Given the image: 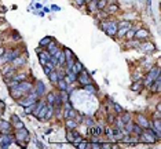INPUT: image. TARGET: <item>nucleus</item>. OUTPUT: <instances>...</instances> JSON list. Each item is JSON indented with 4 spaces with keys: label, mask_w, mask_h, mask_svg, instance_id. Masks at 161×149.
I'll list each match as a JSON object with an SVG mask.
<instances>
[{
    "label": "nucleus",
    "mask_w": 161,
    "mask_h": 149,
    "mask_svg": "<svg viewBox=\"0 0 161 149\" xmlns=\"http://www.w3.org/2000/svg\"><path fill=\"white\" fill-rule=\"evenodd\" d=\"M18 55H21V48H11L9 51H4V54L0 57V66H3L6 63H11L14 58H17Z\"/></svg>",
    "instance_id": "1"
},
{
    "label": "nucleus",
    "mask_w": 161,
    "mask_h": 149,
    "mask_svg": "<svg viewBox=\"0 0 161 149\" xmlns=\"http://www.w3.org/2000/svg\"><path fill=\"white\" fill-rule=\"evenodd\" d=\"M139 141H142L145 144H154L156 141H158V137L153 131V128H143L142 134L139 135Z\"/></svg>",
    "instance_id": "2"
},
{
    "label": "nucleus",
    "mask_w": 161,
    "mask_h": 149,
    "mask_svg": "<svg viewBox=\"0 0 161 149\" xmlns=\"http://www.w3.org/2000/svg\"><path fill=\"white\" fill-rule=\"evenodd\" d=\"M158 76H160V68H158V66H156V68H152L148 72V75L145 76V79L142 80L143 81V86L149 87L153 83V81L156 80V77H158Z\"/></svg>",
    "instance_id": "3"
},
{
    "label": "nucleus",
    "mask_w": 161,
    "mask_h": 149,
    "mask_svg": "<svg viewBox=\"0 0 161 149\" xmlns=\"http://www.w3.org/2000/svg\"><path fill=\"white\" fill-rule=\"evenodd\" d=\"M14 135H15V141H17L18 144L23 145V148H25V144L29 141V131L25 127H22V128H18Z\"/></svg>",
    "instance_id": "4"
},
{
    "label": "nucleus",
    "mask_w": 161,
    "mask_h": 149,
    "mask_svg": "<svg viewBox=\"0 0 161 149\" xmlns=\"http://www.w3.org/2000/svg\"><path fill=\"white\" fill-rule=\"evenodd\" d=\"M14 140L15 138H14V135L11 133H0V148L3 149L9 148Z\"/></svg>",
    "instance_id": "5"
},
{
    "label": "nucleus",
    "mask_w": 161,
    "mask_h": 149,
    "mask_svg": "<svg viewBox=\"0 0 161 149\" xmlns=\"http://www.w3.org/2000/svg\"><path fill=\"white\" fill-rule=\"evenodd\" d=\"M76 81H79L81 86H85V84H91V83H92V79H91V76L83 69L80 73L76 75Z\"/></svg>",
    "instance_id": "6"
},
{
    "label": "nucleus",
    "mask_w": 161,
    "mask_h": 149,
    "mask_svg": "<svg viewBox=\"0 0 161 149\" xmlns=\"http://www.w3.org/2000/svg\"><path fill=\"white\" fill-rule=\"evenodd\" d=\"M149 36H150V33H149L148 29H145V28H140L138 31H135V35H134V39L139 41H143V40H148Z\"/></svg>",
    "instance_id": "7"
},
{
    "label": "nucleus",
    "mask_w": 161,
    "mask_h": 149,
    "mask_svg": "<svg viewBox=\"0 0 161 149\" xmlns=\"http://www.w3.org/2000/svg\"><path fill=\"white\" fill-rule=\"evenodd\" d=\"M117 29H118L117 22H114V21H109V22H106V31H105V33H107L109 36H116Z\"/></svg>",
    "instance_id": "8"
},
{
    "label": "nucleus",
    "mask_w": 161,
    "mask_h": 149,
    "mask_svg": "<svg viewBox=\"0 0 161 149\" xmlns=\"http://www.w3.org/2000/svg\"><path fill=\"white\" fill-rule=\"evenodd\" d=\"M33 90H35L36 94L39 95V98H40V97H43V95L45 94V86L43 84V81H40V80H36L35 81Z\"/></svg>",
    "instance_id": "9"
},
{
    "label": "nucleus",
    "mask_w": 161,
    "mask_h": 149,
    "mask_svg": "<svg viewBox=\"0 0 161 149\" xmlns=\"http://www.w3.org/2000/svg\"><path fill=\"white\" fill-rule=\"evenodd\" d=\"M18 87L23 91V94H28V93H30V91L33 90V84H32L30 81H28V80L19 81V83H18Z\"/></svg>",
    "instance_id": "10"
},
{
    "label": "nucleus",
    "mask_w": 161,
    "mask_h": 149,
    "mask_svg": "<svg viewBox=\"0 0 161 149\" xmlns=\"http://www.w3.org/2000/svg\"><path fill=\"white\" fill-rule=\"evenodd\" d=\"M88 134L89 135H92L94 138H98L101 134H102V127H99V126H96V124H92V126H89L88 127Z\"/></svg>",
    "instance_id": "11"
},
{
    "label": "nucleus",
    "mask_w": 161,
    "mask_h": 149,
    "mask_svg": "<svg viewBox=\"0 0 161 149\" xmlns=\"http://www.w3.org/2000/svg\"><path fill=\"white\" fill-rule=\"evenodd\" d=\"M10 95H11L15 101H18V99L21 98V97H23L25 94H23V91L21 90L19 87L15 86V87H11V88H10Z\"/></svg>",
    "instance_id": "12"
},
{
    "label": "nucleus",
    "mask_w": 161,
    "mask_h": 149,
    "mask_svg": "<svg viewBox=\"0 0 161 149\" xmlns=\"http://www.w3.org/2000/svg\"><path fill=\"white\" fill-rule=\"evenodd\" d=\"M136 120H138L136 124H139L142 128H150V127H152V123L149 122V120L145 118L143 115H138V116H136Z\"/></svg>",
    "instance_id": "13"
},
{
    "label": "nucleus",
    "mask_w": 161,
    "mask_h": 149,
    "mask_svg": "<svg viewBox=\"0 0 161 149\" xmlns=\"http://www.w3.org/2000/svg\"><path fill=\"white\" fill-rule=\"evenodd\" d=\"M25 63H26V55H18L17 58L13 59L11 65L18 69V66H22V65H25Z\"/></svg>",
    "instance_id": "14"
},
{
    "label": "nucleus",
    "mask_w": 161,
    "mask_h": 149,
    "mask_svg": "<svg viewBox=\"0 0 161 149\" xmlns=\"http://www.w3.org/2000/svg\"><path fill=\"white\" fill-rule=\"evenodd\" d=\"M139 47H140V50L142 51H145V53H152V51H154V44L153 43H150V41H140V44H139Z\"/></svg>",
    "instance_id": "15"
},
{
    "label": "nucleus",
    "mask_w": 161,
    "mask_h": 149,
    "mask_svg": "<svg viewBox=\"0 0 161 149\" xmlns=\"http://www.w3.org/2000/svg\"><path fill=\"white\" fill-rule=\"evenodd\" d=\"M160 84H161V77L158 76V77H156V80L149 86V90L152 91V93H160Z\"/></svg>",
    "instance_id": "16"
},
{
    "label": "nucleus",
    "mask_w": 161,
    "mask_h": 149,
    "mask_svg": "<svg viewBox=\"0 0 161 149\" xmlns=\"http://www.w3.org/2000/svg\"><path fill=\"white\" fill-rule=\"evenodd\" d=\"M65 126H66V130H76L77 126H79V123H77L74 119L67 118V119H65Z\"/></svg>",
    "instance_id": "17"
},
{
    "label": "nucleus",
    "mask_w": 161,
    "mask_h": 149,
    "mask_svg": "<svg viewBox=\"0 0 161 149\" xmlns=\"http://www.w3.org/2000/svg\"><path fill=\"white\" fill-rule=\"evenodd\" d=\"M59 48H61V47H59V46H58V43H57V41L54 40V39H52V40H51V41H50V43H48V46L45 47V50H47V51H48V53H50V54H51V55H52L54 53H55L57 50H59Z\"/></svg>",
    "instance_id": "18"
},
{
    "label": "nucleus",
    "mask_w": 161,
    "mask_h": 149,
    "mask_svg": "<svg viewBox=\"0 0 161 149\" xmlns=\"http://www.w3.org/2000/svg\"><path fill=\"white\" fill-rule=\"evenodd\" d=\"M143 87L145 86H143V81H142V79H140V80H136L131 84V90L135 91V93H139V91H142Z\"/></svg>",
    "instance_id": "19"
},
{
    "label": "nucleus",
    "mask_w": 161,
    "mask_h": 149,
    "mask_svg": "<svg viewBox=\"0 0 161 149\" xmlns=\"http://www.w3.org/2000/svg\"><path fill=\"white\" fill-rule=\"evenodd\" d=\"M83 69H84V66H83V63L80 62V61H74V63H73V66H72V72L74 73V75H77V73H80L81 71H83Z\"/></svg>",
    "instance_id": "20"
},
{
    "label": "nucleus",
    "mask_w": 161,
    "mask_h": 149,
    "mask_svg": "<svg viewBox=\"0 0 161 149\" xmlns=\"http://www.w3.org/2000/svg\"><path fill=\"white\" fill-rule=\"evenodd\" d=\"M11 131V123L0 120V133H10Z\"/></svg>",
    "instance_id": "21"
},
{
    "label": "nucleus",
    "mask_w": 161,
    "mask_h": 149,
    "mask_svg": "<svg viewBox=\"0 0 161 149\" xmlns=\"http://www.w3.org/2000/svg\"><path fill=\"white\" fill-rule=\"evenodd\" d=\"M11 124H13L14 127H15V128H22L23 127V123L21 122V120H19V119H18V116L17 115H13V116H11Z\"/></svg>",
    "instance_id": "22"
},
{
    "label": "nucleus",
    "mask_w": 161,
    "mask_h": 149,
    "mask_svg": "<svg viewBox=\"0 0 161 149\" xmlns=\"http://www.w3.org/2000/svg\"><path fill=\"white\" fill-rule=\"evenodd\" d=\"M55 86L59 88V91H67V83L65 81V79H59Z\"/></svg>",
    "instance_id": "23"
},
{
    "label": "nucleus",
    "mask_w": 161,
    "mask_h": 149,
    "mask_svg": "<svg viewBox=\"0 0 161 149\" xmlns=\"http://www.w3.org/2000/svg\"><path fill=\"white\" fill-rule=\"evenodd\" d=\"M113 124H114V128H117V130H123L125 123L123 122V119L121 118H116L114 119V122H113Z\"/></svg>",
    "instance_id": "24"
},
{
    "label": "nucleus",
    "mask_w": 161,
    "mask_h": 149,
    "mask_svg": "<svg viewBox=\"0 0 161 149\" xmlns=\"http://www.w3.org/2000/svg\"><path fill=\"white\" fill-rule=\"evenodd\" d=\"M62 51H63V54H65V58H66V61H67V59H76V57H74V54H73V51H72L70 48L65 47Z\"/></svg>",
    "instance_id": "25"
},
{
    "label": "nucleus",
    "mask_w": 161,
    "mask_h": 149,
    "mask_svg": "<svg viewBox=\"0 0 161 149\" xmlns=\"http://www.w3.org/2000/svg\"><path fill=\"white\" fill-rule=\"evenodd\" d=\"M105 9L107 10L109 14H113V13H116V11H118V6H117V3H110V4H107Z\"/></svg>",
    "instance_id": "26"
},
{
    "label": "nucleus",
    "mask_w": 161,
    "mask_h": 149,
    "mask_svg": "<svg viewBox=\"0 0 161 149\" xmlns=\"http://www.w3.org/2000/svg\"><path fill=\"white\" fill-rule=\"evenodd\" d=\"M48 79L51 80V83L57 84V81H58V73H57V69H54V71H51V72H50Z\"/></svg>",
    "instance_id": "27"
},
{
    "label": "nucleus",
    "mask_w": 161,
    "mask_h": 149,
    "mask_svg": "<svg viewBox=\"0 0 161 149\" xmlns=\"http://www.w3.org/2000/svg\"><path fill=\"white\" fill-rule=\"evenodd\" d=\"M13 79L17 81H23V80H28V75L26 73H15L13 76Z\"/></svg>",
    "instance_id": "28"
},
{
    "label": "nucleus",
    "mask_w": 161,
    "mask_h": 149,
    "mask_svg": "<svg viewBox=\"0 0 161 149\" xmlns=\"http://www.w3.org/2000/svg\"><path fill=\"white\" fill-rule=\"evenodd\" d=\"M106 6H107V0H96V10L102 11V10H105Z\"/></svg>",
    "instance_id": "29"
},
{
    "label": "nucleus",
    "mask_w": 161,
    "mask_h": 149,
    "mask_svg": "<svg viewBox=\"0 0 161 149\" xmlns=\"http://www.w3.org/2000/svg\"><path fill=\"white\" fill-rule=\"evenodd\" d=\"M85 6H87V10H88L89 13H94V11H96V1H88Z\"/></svg>",
    "instance_id": "30"
},
{
    "label": "nucleus",
    "mask_w": 161,
    "mask_h": 149,
    "mask_svg": "<svg viewBox=\"0 0 161 149\" xmlns=\"http://www.w3.org/2000/svg\"><path fill=\"white\" fill-rule=\"evenodd\" d=\"M66 140L73 144V141H74V130H67L66 131Z\"/></svg>",
    "instance_id": "31"
},
{
    "label": "nucleus",
    "mask_w": 161,
    "mask_h": 149,
    "mask_svg": "<svg viewBox=\"0 0 161 149\" xmlns=\"http://www.w3.org/2000/svg\"><path fill=\"white\" fill-rule=\"evenodd\" d=\"M54 101H55V93H48V94H47V101H45V102H47L48 105H52L54 106Z\"/></svg>",
    "instance_id": "32"
},
{
    "label": "nucleus",
    "mask_w": 161,
    "mask_h": 149,
    "mask_svg": "<svg viewBox=\"0 0 161 149\" xmlns=\"http://www.w3.org/2000/svg\"><path fill=\"white\" fill-rule=\"evenodd\" d=\"M76 148H79V149H89V142H88V141H83V140H81L80 142L77 144Z\"/></svg>",
    "instance_id": "33"
},
{
    "label": "nucleus",
    "mask_w": 161,
    "mask_h": 149,
    "mask_svg": "<svg viewBox=\"0 0 161 149\" xmlns=\"http://www.w3.org/2000/svg\"><path fill=\"white\" fill-rule=\"evenodd\" d=\"M51 40H52V39H51V37H50V36L43 37V39H41V40H40V47H44V48H45V47L48 46V43H50V41H51Z\"/></svg>",
    "instance_id": "34"
},
{
    "label": "nucleus",
    "mask_w": 161,
    "mask_h": 149,
    "mask_svg": "<svg viewBox=\"0 0 161 149\" xmlns=\"http://www.w3.org/2000/svg\"><path fill=\"white\" fill-rule=\"evenodd\" d=\"M142 131H143V128L139 126V124H134V126H132V133L136 134V135H140V134H142Z\"/></svg>",
    "instance_id": "35"
},
{
    "label": "nucleus",
    "mask_w": 161,
    "mask_h": 149,
    "mask_svg": "<svg viewBox=\"0 0 161 149\" xmlns=\"http://www.w3.org/2000/svg\"><path fill=\"white\" fill-rule=\"evenodd\" d=\"M140 44V41L136 40V39H131V40H128V43H127V47H136V46Z\"/></svg>",
    "instance_id": "36"
},
{
    "label": "nucleus",
    "mask_w": 161,
    "mask_h": 149,
    "mask_svg": "<svg viewBox=\"0 0 161 149\" xmlns=\"http://www.w3.org/2000/svg\"><path fill=\"white\" fill-rule=\"evenodd\" d=\"M83 87H84V90H87L88 93H91V94L96 93V88H95V87L92 86V83H91V84H85V86H83Z\"/></svg>",
    "instance_id": "37"
},
{
    "label": "nucleus",
    "mask_w": 161,
    "mask_h": 149,
    "mask_svg": "<svg viewBox=\"0 0 161 149\" xmlns=\"http://www.w3.org/2000/svg\"><path fill=\"white\" fill-rule=\"evenodd\" d=\"M102 131L106 134L107 137H109V138H112V140H113V128H110V127L106 126V127H105V130H102ZM113 141H114V140H113Z\"/></svg>",
    "instance_id": "38"
},
{
    "label": "nucleus",
    "mask_w": 161,
    "mask_h": 149,
    "mask_svg": "<svg viewBox=\"0 0 161 149\" xmlns=\"http://www.w3.org/2000/svg\"><path fill=\"white\" fill-rule=\"evenodd\" d=\"M120 115H121V119H123V122H124V123L131 122V115H130V113L123 112V113H120Z\"/></svg>",
    "instance_id": "39"
},
{
    "label": "nucleus",
    "mask_w": 161,
    "mask_h": 149,
    "mask_svg": "<svg viewBox=\"0 0 161 149\" xmlns=\"http://www.w3.org/2000/svg\"><path fill=\"white\" fill-rule=\"evenodd\" d=\"M134 35H135V31L130 28V29L127 31V33H125V37H127L128 40H131V39H134Z\"/></svg>",
    "instance_id": "40"
},
{
    "label": "nucleus",
    "mask_w": 161,
    "mask_h": 149,
    "mask_svg": "<svg viewBox=\"0 0 161 149\" xmlns=\"http://www.w3.org/2000/svg\"><path fill=\"white\" fill-rule=\"evenodd\" d=\"M83 123H84V126H87V127L95 124L94 120H92V119H89V118H84V119H83Z\"/></svg>",
    "instance_id": "41"
},
{
    "label": "nucleus",
    "mask_w": 161,
    "mask_h": 149,
    "mask_svg": "<svg viewBox=\"0 0 161 149\" xmlns=\"http://www.w3.org/2000/svg\"><path fill=\"white\" fill-rule=\"evenodd\" d=\"M89 149H101V142H89Z\"/></svg>",
    "instance_id": "42"
},
{
    "label": "nucleus",
    "mask_w": 161,
    "mask_h": 149,
    "mask_svg": "<svg viewBox=\"0 0 161 149\" xmlns=\"http://www.w3.org/2000/svg\"><path fill=\"white\" fill-rule=\"evenodd\" d=\"M117 26L118 28H131V22H128V21H121L120 24H117Z\"/></svg>",
    "instance_id": "43"
},
{
    "label": "nucleus",
    "mask_w": 161,
    "mask_h": 149,
    "mask_svg": "<svg viewBox=\"0 0 161 149\" xmlns=\"http://www.w3.org/2000/svg\"><path fill=\"white\" fill-rule=\"evenodd\" d=\"M113 108H114V111H116L117 113H123V112H124V109L121 108L118 104H113Z\"/></svg>",
    "instance_id": "44"
},
{
    "label": "nucleus",
    "mask_w": 161,
    "mask_h": 149,
    "mask_svg": "<svg viewBox=\"0 0 161 149\" xmlns=\"http://www.w3.org/2000/svg\"><path fill=\"white\" fill-rule=\"evenodd\" d=\"M140 79H142V76H140V73H139V72H135L134 75H132V81L140 80Z\"/></svg>",
    "instance_id": "45"
},
{
    "label": "nucleus",
    "mask_w": 161,
    "mask_h": 149,
    "mask_svg": "<svg viewBox=\"0 0 161 149\" xmlns=\"http://www.w3.org/2000/svg\"><path fill=\"white\" fill-rule=\"evenodd\" d=\"M101 149H112V144L103 142V144H101Z\"/></svg>",
    "instance_id": "46"
},
{
    "label": "nucleus",
    "mask_w": 161,
    "mask_h": 149,
    "mask_svg": "<svg viewBox=\"0 0 161 149\" xmlns=\"http://www.w3.org/2000/svg\"><path fill=\"white\" fill-rule=\"evenodd\" d=\"M74 1V4L76 6H84L87 4V0H73Z\"/></svg>",
    "instance_id": "47"
},
{
    "label": "nucleus",
    "mask_w": 161,
    "mask_h": 149,
    "mask_svg": "<svg viewBox=\"0 0 161 149\" xmlns=\"http://www.w3.org/2000/svg\"><path fill=\"white\" fill-rule=\"evenodd\" d=\"M114 116L113 115H107V123H110V124H113V122H114Z\"/></svg>",
    "instance_id": "48"
},
{
    "label": "nucleus",
    "mask_w": 161,
    "mask_h": 149,
    "mask_svg": "<svg viewBox=\"0 0 161 149\" xmlns=\"http://www.w3.org/2000/svg\"><path fill=\"white\" fill-rule=\"evenodd\" d=\"M154 119H161V115H160V111H156V113H154V116H153Z\"/></svg>",
    "instance_id": "49"
},
{
    "label": "nucleus",
    "mask_w": 161,
    "mask_h": 149,
    "mask_svg": "<svg viewBox=\"0 0 161 149\" xmlns=\"http://www.w3.org/2000/svg\"><path fill=\"white\" fill-rule=\"evenodd\" d=\"M4 51H6V48L3 47V46H1V47H0V57H1L3 54H4Z\"/></svg>",
    "instance_id": "50"
},
{
    "label": "nucleus",
    "mask_w": 161,
    "mask_h": 149,
    "mask_svg": "<svg viewBox=\"0 0 161 149\" xmlns=\"http://www.w3.org/2000/svg\"><path fill=\"white\" fill-rule=\"evenodd\" d=\"M3 109H4V104L0 101V111H3Z\"/></svg>",
    "instance_id": "51"
},
{
    "label": "nucleus",
    "mask_w": 161,
    "mask_h": 149,
    "mask_svg": "<svg viewBox=\"0 0 161 149\" xmlns=\"http://www.w3.org/2000/svg\"><path fill=\"white\" fill-rule=\"evenodd\" d=\"M157 111H161V104H160V102L157 104Z\"/></svg>",
    "instance_id": "52"
},
{
    "label": "nucleus",
    "mask_w": 161,
    "mask_h": 149,
    "mask_svg": "<svg viewBox=\"0 0 161 149\" xmlns=\"http://www.w3.org/2000/svg\"><path fill=\"white\" fill-rule=\"evenodd\" d=\"M88 1H96V0H87V3H88Z\"/></svg>",
    "instance_id": "53"
},
{
    "label": "nucleus",
    "mask_w": 161,
    "mask_h": 149,
    "mask_svg": "<svg viewBox=\"0 0 161 149\" xmlns=\"http://www.w3.org/2000/svg\"><path fill=\"white\" fill-rule=\"evenodd\" d=\"M1 46H3V43H1V39H0V47H1Z\"/></svg>",
    "instance_id": "54"
},
{
    "label": "nucleus",
    "mask_w": 161,
    "mask_h": 149,
    "mask_svg": "<svg viewBox=\"0 0 161 149\" xmlns=\"http://www.w3.org/2000/svg\"><path fill=\"white\" fill-rule=\"evenodd\" d=\"M1 112H3V111H0V118H1V115H3V113H1Z\"/></svg>",
    "instance_id": "55"
}]
</instances>
